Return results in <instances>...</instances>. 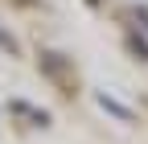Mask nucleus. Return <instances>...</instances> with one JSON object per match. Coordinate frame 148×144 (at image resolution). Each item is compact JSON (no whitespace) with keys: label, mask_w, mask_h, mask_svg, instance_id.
I'll use <instances>...</instances> for the list:
<instances>
[{"label":"nucleus","mask_w":148,"mask_h":144,"mask_svg":"<svg viewBox=\"0 0 148 144\" xmlns=\"http://www.w3.org/2000/svg\"><path fill=\"white\" fill-rule=\"evenodd\" d=\"M0 49H8V53H12V49H16V41H12V37H8V33H0Z\"/></svg>","instance_id":"obj_1"}]
</instances>
